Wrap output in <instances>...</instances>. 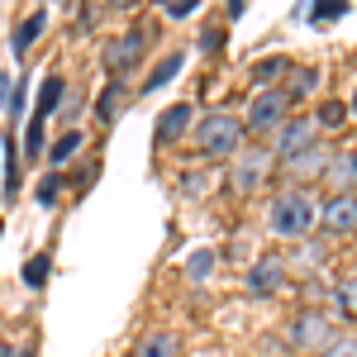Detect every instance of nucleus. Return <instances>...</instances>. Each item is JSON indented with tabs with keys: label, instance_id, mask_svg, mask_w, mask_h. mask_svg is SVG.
Returning <instances> with one entry per match:
<instances>
[{
	"label": "nucleus",
	"instance_id": "nucleus-1",
	"mask_svg": "<svg viewBox=\"0 0 357 357\" xmlns=\"http://www.w3.org/2000/svg\"><path fill=\"white\" fill-rule=\"evenodd\" d=\"M314 224H319V205H314L310 186H286V191L272 195V205H267V234L272 238L301 243L314 234Z\"/></svg>",
	"mask_w": 357,
	"mask_h": 357
},
{
	"label": "nucleus",
	"instance_id": "nucleus-2",
	"mask_svg": "<svg viewBox=\"0 0 357 357\" xmlns=\"http://www.w3.org/2000/svg\"><path fill=\"white\" fill-rule=\"evenodd\" d=\"M243 119L229 110H210L200 124H195V148H200V158H210V162H220V158H238L243 153Z\"/></svg>",
	"mask_w": 357,
	"mask_h": 357
},
{
	"label": "nucleus",
	"instance_id": "nucleus-3",
	"mask_svg": "<svg viewBox=\"0 0 357 357\" xmlns=\"http://www.w3.org/2000/svg\"><path fill=\"white\" fill-rule=\"evenodd\" d=\"M291 124V96L272 86V91H252V100H248L243 110V129L257 138H276L281 129Z\"/></svg>",
	"mask_w": 357,
	"mask_h": 357
},
{
	"label": "nucleus",
	"instance_id": "nucleus-4",
	"mask_svg": "<svg viewBox=\"0 0 357 357\" xmlns=\"http://www.w3.org/2000/svg\"><path fill=\"white\" fill-rule=\"evenodd\" d=\"M286 343L296 348V353H324L333 343V319L324 310H296V319L286 324Z\"/></svg>",
	"mask_w": 357,
	"mask_h": 357
},
{
	"label": "nucleus",
	"instance_id": "nucleus-5",
	"mask_svg": "<svg viewBox=\"0 0 357 357\" xmlns=\"http://www.w3.org/2000/svg\"><path fill=\"white\" fill-rule=\"evenodd\" d=\"M272 148L267 143H257V148H243L234 162H229V186H234V195H257V186L272 176Z\"/></svg>",
	"mask_w": 357,
	"mask_h": 357
},
{
	"label": "nucleus",
	"instance_id": "nucleus-6",
	"mask_svg": "<svg viewBox=\"0 0 357 357\" xmlns=\"http://www.w3.org/2000/svg\"><path fill=\"white\" fill-rule=\"evenodd\" d=\"M329 148L324 143H314V148H305V153H296V158H286V162H276V172L286 176V186H305V181H324V172H329Z\"/></svg>",
	"mask_w": 357,
	"mask_h": 357
},
{
	"label": "nucleus",
	"instance_id": "nucleus-7",
	"mask_svg": "<svg viewBox=\"0 0 357 357\" xmlns=\"http://www.w3.org/2000/svg\"><path fill=\"white\" fill-rule=\"evenodd\" d=\"M314 143H319V124H314V114H301V119H291V124H286L267 148H272L276 162H286V158H296V153L314 148Z\"/></svg>",
	"mask_w": 357,
	"mask_h": 357
},
{
	"label": "nucleus",
	"instance_id": "nucleus-8",
	"mask_svg": "<svg viewBox=\"0 0 357 357\" xmlns=\"http://www.w3.org/2000/svg\"><path fill=\"white\" fill-rule=\"evenodd\" d=\"M143 43H148V29H129V33L110 38V43L100 48V67H105V72H114V77H124L138 57H143Z\"/></svg>",
	"mask_w": 357,
	"mask_h": 357
},
{
	"label": "nucleus",
	"instance_id": "nucleus-9",
	"mask_svg": "<svg viewBox=\"0 0 357 357\" xmlns=\"http://www.w3.org/2000/svg\"><path fill=\"white\" fill-rule=\"evenodd\" d=\"M319 224L329 238H353L357 234V195H329L319 205Z\"/></svg>",
	"mask_w": 357,
	"mask_h": 357
},
{
	"label": "nucleus",
	"instance_id": "nucleus-10",
	"mask_svg": "<svg viewBox=\"0 0 357 357\" xmlns=\"http://www.w3.org/2000/svg\"><path fill=\"white\" fill-rule=\"evenodd\" d=\"M243 286L252 296H276V291L286 286V262H281V257H257V262L248 267Z\"/></svg>",
	"mask_w": 357,
	"mask_h": 357
},
{
	"label": "nucleus",
	"instance_id": "nucleus-11",
	"mask_svg": "<svg viewBox=\"0 0 357 357\" xmlns=\"http://www.w3.org/2000/svg\"><path fill=\"white\" fill-rule=\"evenodd\" d=\"M324 186H329L333 195H357V148H338L329 158Z\"/></svg>",
	"mask_w": 357,
	"mask_h": 357
},
{
	"label": "nucleus",
	"instance_id": "nucleus-12",
	"mask_svg": "<svg viewBox=\"0 0 357 357\" xmlns=\"http://www.w3.org/2000/svg\"><path fill=\"white\" fill-rule=\"evenodd\" d=\"M195 110L186 105V100H176V105H167L162 114H158V129H153V143L158 148H172L176 138H186V129H191Z\"/></svg>",
	"mask_w": 357,
	"mask_h": 357
},
{
	"label": "nucleus",
	"instance_id": "nucleus-13",
	"mask_svg": "<svg viewBox=\"0 0 357 357\" xmlns=\"http://www.w3.org/2000/svg\"><path fill=\"white\" fill-rule=\"evenodd\" d=\"M176 348H181V338L172 329H153L134 343V357H176Z\"/></svg>",
	"mask_w": 357,
	"mask_h": 357
},
{
	"label": "nucleus",
	"instance_id": "nucleus-14",
	"mask_svg": "<svg viewBox=\"0 0 357 357\" xmlns=\"http://www.w3.org/2000/svg\"><path fill=\"white\" fill-rule=\"evenodd\" d=\"M181 67H186V48H172V53H167L162 62H158V67H153V72L143 77V96H153V91H162V86L172 82V77H176Z\"/></svg>",
	"mask_w": 357,
	"mask_h": 357
},
{
	"label": "nucleus",
	"instance_id": "nucleus-15",
	"mask_svg": "<svg viewBox=\"0 0 357 357\" xmlns=\"http://www.w3.org/2000/svg\"><path fill=\"white\" fill-rule=\"evenodd\" d=\"M281 91L291 96V105H296V100H310V96L319 91V67H291V77H286Z\"/></svg>",
	"mask_w": 357,
	"mask_h": 357
},
{
	"label": "nucleus",
	"instance_id": "nucleus-16",
	"mask_svg": "<svg viewBox=\"0 0 357 357\" xmlns=\"http://www.w3.org/2000/svg\"><path fill=\"white\" fill-rule=\"evenodd\" d=\"M333 305H338L343 319H357V267H348V272L333 281Z\"/></svg>",
	"mask_w": 357,
	"mask_h": 357
},
{
	"label": "nucleus",
	"instance_id": "nucleus-17",
	"mask_svg": "<svg viewBox=\"0 0 357 357\" xmlns=\"http://www.w3.org/2000/svg\"><path fill=\"white\" fill-rule=\"evenodd\" d=\"M291 57H262V62H252V82H257V91H272L276 77H291Z\"/></svg>",
	"mask_w": 357,
	"mask_h": 357
},
{
	"label": "nucleus",
	"instance_id": "nucleus-18",
	"mask_svg": "<svg viewBox=\"0 0 357 357\" xmlns=\"http://www.w3.org/2000/svg\"><path fill=\"white\" fill-rule=\"evenodd\" d=\"M43 24H48V10H33L29 20H20V29H15V57H29V48L43 33Z\"/></svg>",
	"mask_w": 357,
	"mask_h": 357
},
{
	"label": "nucleus",
	"instance_id": "nucleus-19",
	"mask_svg": "<svg viewBox=\"0 0 357 357\" xmlns=\"http://www.w3.org/2000/svg\"><path fill=\"white\" fill-rule=\"evenodd\" d=\"M57 105H62V77L48 72V77H43V91H38V105H33V124H43Z\"/></svg>",
	"mask_w": 357,
	"mask_h": 357
},
{
	"label": "nucleus",
	"instance_id": "nucleus-20",
	"mask_svg": "<svg viewBox=\"0 0 357 357\" xmlns=\"http://www.w3.org/2000/svg\"><path fill=\"white\" fill-rule=\"evenodd\" d=\"M220 267V252L215 248H195L186 257V281H210V272Z\"/></svg>",
	"mask_w": 357,
	"mask_h": 357
},
{
	"label": "nucleus",
	"instance_id": "nucleus-21",
	"mask_svg": "<svg viewBox=\"0 0 357 357\" xmlns=\"http://www.w3.org/2000/svg\"><path fill=\"white\" fill-rule=\"evenodd\" d=\"M82 148V129H67L62 138H53V148H48V162H53V172H62V167L72 162V153Z\"/></svg>",
	"mask_w": 357,
	"mask_h": 357
},
{
	"label": "nucleus",
	"instance_id": "nucleus-22",
	"mask_svg": "<svg viewBox=\"0 0 357 357\" xmlns=\"http://www.w3.org/2000/svg\"><path fill=\"white\" fill-rule=\"evenodd\" d=\"M124 96H129V86H124V82H110L105 91H100V96H96V119H100V124H110Z\"/></svg>",
	"mask_w": 357,
	"mask_h": 357
},
{
	"label": "nucleus",
	"instance_id": "nucleus-23",
	"mask_svg": "<svg viewBox=\"0 0 357 357\" xmlns=\"http://www.w3.org/2000/svg\"><path fill=\"white\" fill-rule=\"evenodd\" d=\"M48 272H53V257H48V252H33V257L24 262V286L29 291H43Z\"/></svg>",
	"mask_w": 357,
	"mask_h": 357
},
{
	"label": "nucleus",
	"instance_id": "nucleus-24",
	"mask_svg": "<svg viewBox=\"0 0 357 357\" xmlns=\"http://www.w3.org/2000/svg\"><path fill=\"white\" fill-rule=\"evenodd\" d=\"M314 124H319V129H343V124H348V100H324V105L314 110Z\"/></svg>",
	"mask_w": 357,
	"mask_h": 357
},
{
	"label": "nucleus",
	"instance_id": "nucleus-25",
	"mask_svg": "<svg viewBox=\"0 0 357 357\" xmlns=\"http://www.w3.org/2000/svg\"><path fill=\"white\" fill-rule=\"evenodd\" d=\"M195 48H200L205 57L224 53V24H205V29H200V38H195Z\"/></svg>",
	"mask_w": 357,
	"mask_h": 357
},
{
	"label": "nucleus",
	"instance_id": "nucleus-26",
	"mask_svg": "<svg viewBox=\"0 0 357 357\" xmlns=\"http://www.w3.org/2000/svg\"><path fill=\"white\" fill-rule=\"evenodd\" d=\"M210 186V172H186L181 181H176V195H186V200H200Z\"/></svg>",
	"mask_w": 357,
	"mask_h": 357
},
{
	"label": "nucleus",
	"instance_id": "nucleus-27",
	"mask_svg": "<svg viewBox=\"0 0 357 357\" xmlns=\"http://www.w3.org/2000/svg\"><path fill=\"white\" fill-rule=\"evenodd\" d=\"M319 357H357V329L333 333V343H329V348H324Z\"/></svg>",
	"mask_w": 357,
	"mask_h": 357
},
{
	"label": "nucleus",
	"instance_id": "nucleus-28",
	"mask_svg": "<svg viewBox=\"0 0 357 357\" xmlns=\"http://www.w3.org/2000/svg\"><path fill=\"white\" fill-rule=\"evenodd\" d=\"M57 195H62V172H48L43 181H38V191H33V200L48 210V205H57Z\"/></svg>",
	"mask_w": 357,
	"mask_h": 357
},
{
	"label": "nucleus",
	"instance_id": "nucleus-29",
	"mask_svg": "<svg viewBox=\"0 0 357 357\" xmlns=\"http://www.w3.org/2000/svg\"><path fill=\"white\" fill-rule=\"evenodd\" d=\"M43 148H48V143H43V124H33V119H29V129H24V158H29V162H33V158H43Z\"/></svg>",
	"mask_w": 357,
	"mask_h": 357
},
{
	"label": "nucleus",
	"instance_id": "nucleus-30",
	"mask_svg": "<svg viewBox=\"0 0 357 357\" xmlns=\"http://www.w3.org/2000/svg\"><path fill=\"white\" fill-rule=\"evenodd\" d=\"M343 10H348V5H338V0H319V5H314V15H310V20H314V24H329V20H338V15H343Z\"/></svg>",
	"mask_w": 357,
	"mask_h": 357
},
{
	"label": "nucleus",
	"instance_id": "nucleus-31",
	"mask_svg": "<svg viewBox=\"0 0 357 357\" xmlns=\"http://www.w3.org/2000/svg\"><path fill=\"white\" fill-rule=\"evenodd\" d=\"M195 5H200V0H167L162 15L167 20H186V15H195Z\"/></svg>",
	"mask_w": 357,
	"mask_h": 357
},
{
	"label": "nucleus",
	"instance_id": "nucleus-32",
	"mask_svg": "<svg viewBox=\"0 0 357 357\" xmlns=\"http://www.w3.org/2000/svg\"><path fill=\"white\" fill-rule=\"evenodd\" d=\"M96 172H100V158H91V162H82V172H77V191H91Z\"/></svg>",
	"mask_w": 357,
	"mask_h": 357
},
{
	"label": "nucleus",
	"instance_id": "nucleus-33",
	"mask_svg": "<svg viewBox=\"0 0 357 357\" xmlns=\"http://www.w3.org/2000/svg\"><path fill=\"white\" fill-rule=\"evenodd\" d=\"M77 110H82V91H72V96H67V105H62V119H77Z\"/></svg>",
	"mask_w": 357,
	"mask_h": 357
},
{
	"label": "nucleus",
	"instance_id": "nucleus-34",
	"mask_svg": "<svg viewBox=\"0 0 357 357\" xmlns=\"http://www.w3.org/2000/svg\"><path fill=\"white\" fill-rule=\"evenodd\" d=\"M10 96H15V77H10V72H0V105H5Z\"/></svg>",
	"mask_w": 357,
	"mask_h": 357
},
{
	"label": "nucleus",
	"instance_id": "nucleus-35",
	"mask_svg": "<svg viewBox=\"0 0 357 357\" xmlns=\"http://www.w3.org/2000/svg\"><path fill=\"white\" fill-rule=\"evenodd\" d=\"M348 114H353V119H357V91H353V100H348Z\"/></svg>",
	"mask_w": 357,
	"mask_h": 357
}]
</instances>
